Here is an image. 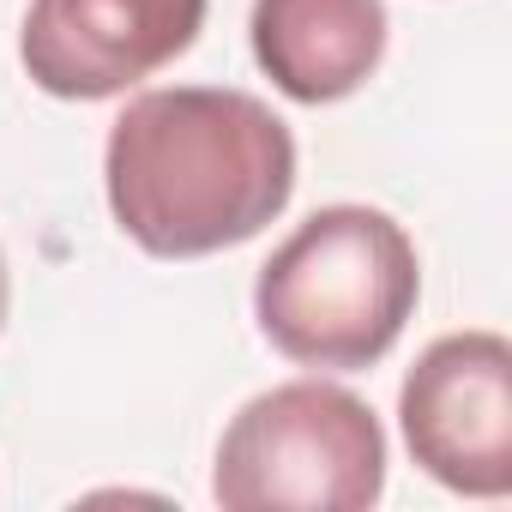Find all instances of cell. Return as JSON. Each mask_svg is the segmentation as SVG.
I'll return each instance as SVG.
<instances>
[{
    "label": "cell",
    "instance_id": "6da1fadb",
    "mask_svg": "<svg viewBox=\"0 0 512 512\" xmlns=\"http://www.w3.org/2000/svg\"><path fill=\"white\" fill-rule=\"evenodd\" d=\"M109 211L157 260L253 241L296 193V139L247 91L175 85L121 109L103 151Z\"/></svg>",
    "mask_w": 512,
    "mask_h": 512
},
{
    "label": "cell",
    "instance_id": "7a4b0ae2",
    "mask_svg": "<svg viewBox=\"0 0 512 512\" xmlns=\"http://www.w3.org/2000/svg\"><path fill=\"white\" fill-rule=\"evenodd\" d=\"M416 296L422 272L404 223L374 205H326L260 266L253 314L290 362L356 374L398 344Z\"/></svg>",
    "mask_w": 512,
    "mask_h": 512
},
{
    "label": "cell",
    "instance_id": "3957f363",
    "mask_svg": "<svg viewBox=\"0 0 512 512\" xmlns=\"http://www.w3.org/2000/svg\"><path fill=\"white\" fill-rule=\"evenodd\" d=\"M386 488L374 410L332 380H284L223 428L211 494L229 512H362Z\"/></svg>",
    "mask_w": 512,
    "mask_h": 512
},
{
    "label": "cell",
    "instance_id": "277c9868",
    "mask_svg": "<svg viewBox=\"0 0 512 512\" xmlns=\"http://www.w3.org/2000/svg\"><path fill=\"white\" fill-rule=\"evenodd\" d=\"M410 458L452 494L512 488V344L500 332L434 338L398 392Z\"/></svg>",
    "mask_w": 512,
    "mask_h": 512
},
{
    "label": "cell",
    "instance_id": "5b68a950",
    "mask_svg": "<svg viewBox=\"0 0 512 512\" xmlns=\"http://www.w3.org/2000/svg\"><path fill=\"white\" fill-rule=\"evenodd\" d=\"M205 0H31L25 73L67 103H103L193 49Z\"/></svg>",
    "mask_w": 512,
    "mask_h": 512
},
{
    "label": "cell",
    "instance_id": "8992f818",
    "mask_svg": "<svg viewBox=\"0 0 512 512\" xmlns=\"http://www.w3.org/2000/svg\"><path fill=\"white\" fill-rule=\"evenodd\" d=\"M253 61L296 103H338L386 55L380 0H253Z\"/></svg>",
    "mask_w": 512,
    "mask_h": 512
},
{
    "label": "cell",
    "instance_id": "52a82bcc",
    "mask_svg": "<svg viewBox=\"0 0 512 512\" xmlns=\"http://www.w3.org/2000/svg\"><path fill=\"white\" fill-rule=\"evenodd\" d=\"M7 302H13V278H7V253H0V326H7Z\"/></svg>",
    "mask_w": 512,
    "mask_h": 512
}]
</instances>
